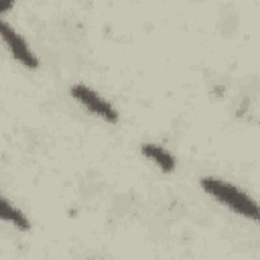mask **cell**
Returning <instances> with one entry per match:
<instances>
[{
  "instance_id": "cell-1",
  "label": "cell",
  "mask_w": 260,
  "mask_h": 260,
  "mask_svg": "<svg viewBox=\"0 0 260 260\" xmlns=\"http://www.w3.org/2000/svg\"><path fill=\"white\" fill-rule=\"evenodd\" d=\"M199 185L207 195H211L213 199H217L219 203L236 211L238 215H244L252 221H260V205L252 197H248L244 191H240L238 187L221 179H215V177H203Z\"/></svg>"
},
{
  "instance_id": "cell-2",
  "label": "cell",
  "mask_w": 260,
  "mask_h": 260,
  "mask_svg": "<svg viewBox=\"0 0 260 260\" xmlns=\"http://www.w3.org/2000/svg\"><path fill=\"white\" fill-rule=\"evenodd\" d=\"M71 95H73L89 114H93V116H98V118H102V120H106V122H110V124H116V122H118V112H116L102 95H98L93 89H89L87 85H83V83L71 85Z\"/></svg>"
},
{
  "instance_id": "cell-3",
  "label": "cell",
  "mask_w": 260,
  "mask_h": 260,
  "mask_svg": "<svg viewBox=\"0 0 260 260\" xmlns=\"http://www.w3.org/2000/svg\"><path fill=\"white\" fill-rule=\"evenodd\" d=\"M0 35H2V41H4V45L8 47L10 55H12L18 63H22L26 69H37V67H39V59H37V55L32 53V49H28L26 41H24L8 22H4V20H2V24H0Z\"/></svg>"
},
{
  "instance_id": "cell-4",
  "label": "cell",
  "mask_w": 260,
  "mask_h": 260,
  "mask_svg": "<svg viewBox=\"0 0 260 260\" xmlns=\"http://www.w3.org/2000/svg\"><path fill=\"white\" fill-rule=\"evenodd\" d=\"M140 152L146 156V158H150L162 173H173L175 171V156L167 150V148H162V146H158V144H152V142H144L142 146H140Z\"/></svg>"
},
{
  "instance_id": "cell-5",
  "label": "cell",
  "mask_w": 260,
  "mask_h": 260,
  "mask_svg": "<svg viewBox=\"0 0 260 260\" xmlns=\"http://www.w3.org/2000/svg\"><path fill=\"white\" fill-rule=\"evenodd\" d=\"M0 217H2L6 223H10V225H14L16 230H20V232H26V230L30 228V223H28V219L22 215V211L16 209V207H12L6 197H2V201H0Z\"/></svg>"
},
{
  "instance_id": "cell-6",
  "label": "cell",
  "mask_w": 260,
  "mask_h": 260,
  "mask_svg": "<svg viewBox=\"0 0 260 260\" xmlns=\"http://www.w3.org/2000/svg\"><path fill=\"white\" fill-rule=\"evenodd\" d=\"M12 6H14V0H0V14L6 16Z\"/></svg>"
}]
</instances>
